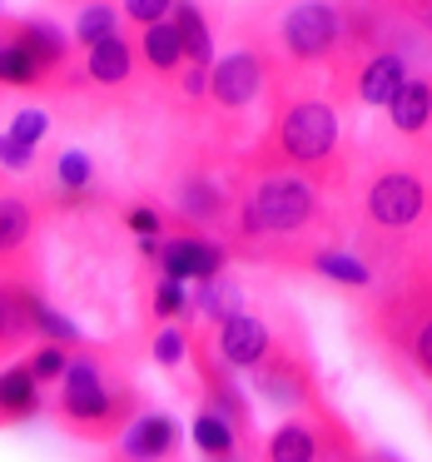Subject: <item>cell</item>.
<instances>
[{"label":"cell","instance_id":"15","mask_svg":"<svg viewBox=\"0 0 432 462\" xmlns=\"http://www.w3.org/2000/svg\"><path fill=\"white\" fill-rule=\"evenodd\" d=\"M41 70H45V65L35 60L21 41L0 45V85H35V80H41Z\"/></svg>","mask_w":432,"mask_h":462},{"label":"cell","instance_id":"11","mask_svg":"<svg viewBox=\"0 0 432 462\" xmlns=\"http://www.w3.org/2000/svg\"><path fill=\"white\" fill-rule=\"evenodd\" d=\"M392 125L398 130H408V134H418L422 125H427V115H432V85L427 80H402V90L392 95Z\"/></svg>","mask_w":432,"mask_h":462},{"label":"cell","instance_id":"12","mask_svg":"<svg viewBox=\"0 0 432 462\" xmlns=\"http://www.w3.org/2000/svg\"><path fill=\"white\" fill-rule=\"evenodd\" d=\"M402 60L398 55H378V60L363 70V80H358V95H363V105H392V95L402 90Z\"/></svg>","mask_w":432,"mask_h":462},{"label":"cell","instance_id":"23","mask_svg":"<svg viewBox=\"0 0 432 462\" xmlns=\"http://www.w3.org/2000/svg\"><path fill=\"white\" fill-rule=\"evenodd\" d=\"M65 348L60 343H45V348H35L31 353V363H25V373H31L35 383H51V378H65Z\"/></svg>","mask_w":432,"mask_h":462},{"label":"cell","instance_id":"33","mask_svg":"<svg viewBox=\"0 0 432 462\" xmlns=\"http://www.w3.org/2000/svg\"><path fill=\"white\" fill-rule=\"evenodd\" d=\"M418 363L432 373V319L422 323V333H418Z\"/></svg>","mask_w":432,"mask_h":462},{"label":"cell","instance_id":"26","mask_svg":"<svg viewBox=\"0 0 432 462\" xmlns=\"http://www.w3.org/2000/svg\"><path fill=\"white\" fill-rule=\"evenodd\" d=\"M55 174H60V184H65V189H85V184H90V154H80V150H65L60 154V170H55Z\"/></svg>","mask_w":432,"mask_h":462},{"label":"cell","instance_id":"2","mask_svg":"<svg viewBox=\"0 0 432 462\" xmlns=\"http://www.w3.org/2000/svg\"><path fill=\"white\" fill-rule=\"evenodd\" d=\"M279 140H283V154L299 164H313V160H328L333 144H338V120H333L328 105L308 100V105H293L279 125Z\"/></svg>","mask_w":432,"mask_h":462},{"label":"cell","instance_id":"4","mask_svg":"<svg viewBox=\"0 0 432 462\" xmlns=\"http://www.w3.org/2000/svg\"><path fill=\"white\" fill-rule=\"evenodd\" d=\"M368 214H372V224H382V229L412 224L422 214V184L412 180V174H382V180L368 189Z\"/></svg>","mask_w":432,"mask_h":462},{"label":"cell","instance_id":"25","mask_svg":"<svg viewBox=\"0 0 432 462\" xmlns=\"http://www.w3.org/2000/svg\"><path fill=\"white\" fill-rule=\"evenodd\" d=\"M75 35H80L85 45H100L115 35V11L110 5H90V11L80 15V25H75Z\"/></svg>","mask_w":432,"mask_h":462},{"label":"cell","instance_id":"17","mask_svg":"<svg viewBox=\"0 0 432 462\" xmlns=\"http://www.w3.org/2000/svg\"><path fill=\"white\" fill-rule=\"evenodd\" d=\"M144 55H150L154 70H174V65L184 60L179 35H174V25H170V21H160V25H150V31H144Z\"/></svg>","mask_w":432,"mask_h":462},{"label":"cell","instance_id":"6","mask_svg":"<svg viewBox=\"0 0 432 462\" xmlns=\"http://www.w3.org/2000/svg\"><path fill=\"white\" fill-rule=\"evenodd\" d=\"M219 263H224V254L209 239H170L164 244V279H174V283H184V279L214 283Z\"/></svg>","mask_w":432,"mask_h":462},{"label":"cell","instance_id":"20","mask_svg":"<svg viewBox=\"0 0 432 462\" xmlns=\"http://www.w3.org/2000/svg\"><path fill=\"white\" fill-rule=\"evenodd\" d=\"M25 234H31V209L21 199H0V254L25 244Z\"/></svg>","mask_w":432,"mask_h":462},{"label":"cell","instance_id":"21","mask_svg":"<svg viewBox=\"0 0 432 462\" xmlns=\"http://www.w3.org/2000/svg\"><path fill=\"white\" fill-rule=\"evenodd\" d=\"M25 319H31V328L51 333L55 343H75V338H80V333H75V323L65 319V313L45 309V303H35V299H25Z\"/></svg>","mask_w":432,"mask_h":462},{"label":"cell","instance_id":"19","mask_svg":"<svg viewBox=\"0 0 432 462\" xmlns=\"http://www.w3.org/2000/svg\"><path fill=\"white\" fill-rule=\"evenodd\" d=\"M15 41H21L41 65H55V60L65 55V41H60V31H55V25H25V31L15 35Z\"/></svg>","mask_w":432,"mask_h":462},{"label":"cell","instance_id":"10","mask_svg":"<svg viewBox=\"0 0 432 462\" xmlns=\"http://www.w3.org/2000/svg\"><path fill=\"white\" fill-rule=\"evenodd\" d=\"M41 408V383L21 368H5L0 373V418H31Z\"/></svg>","mask_w":432,"mask_h":462},{"label":"cell","instance_id":"32","mask_svg":"<svg viewBox=\"0 0 432 462\" xmlns=\"http://www.w3.org/2000/svg\"><path fill=\"white\" fill-rule=\"evenodd\" d=\"M130 224L144 234V239H154V229H160V214H154V209H134V214H130Z\"/></svg>","mask_w":432,"mask_h":462},{"label":"cell","instance_id":"3","mask_svg":"<svg viewBox=\"0 0 432 462\" xmlns=\"http://www.w3.org/2000/svg\"><path fill=\"white\" fill-rule=\"evenodd\" d=\"M60 408L65 418L75 422H100L115 412V398L100 378V363L95 358H70L65 363V378H60Z\"/></svg>","mask_w":432,"mask_h":462},{"label":"cell","instance_id":"29","mask_svg":"<svg viewBox=\"0 0 432 462\" xmlns=\"http://www.w3.org/2000/svg\"><path fill=\"white\" fill-rule=\"evenodd\" d=\"M154 358H160V363H179L184 358V338L174 328H164L160 338H154Z\"/></svg>","mask_w":432,"mask_h":462},{"label":"cell","instance_id":"14","mask_svg":"<svg viewBox=\"0 0 432 462\" xmlns=\"http://www.w3.org/2000/svg\"><path fill=\"white\" fill-rule=\"evenodd\" d=\"M90 75H95L100 85H120L124 75H130V45H124L120 35L90 45Z\"/></svg>","mask_w":432,"mask_h":462},{"label":"cell","instance_id":"5","mask_svg":"<svg viewBox=\"0 0 432 462\" xmlns=\"http://www.w3.org/2000/svg\"><path fill=\"white\" fill-rule=\"evenodd\" d=\"M333 35H338V15H333V5H293L289 15H283V41H289L293 55H303V60H313V55H323L333 45Z\"/></svg>","mask_w":432,"mask_h":462},{"label":"cell","instance_id":"1","mask_svg":"<svg viewBox=\"0 0 432 462\" xmlns=\"http://www.w3.org/2000/svg\"><path fill=\"white\" fill-rule=\"evenodd\" d=\"M313 214V189L303 180H283V174H273L269 184H263L259 194L249 199V209H244V229H299L303 219Z\"/></svg>","mask_w":432,"mask_h":462},{"label":"cell","instance_id":"31","mask_svg":"<svg viewBox=\"0 0 432 462\" xmlns=\"http://www.w3.org/2000/svg\"><path fill=\"white\" fill-rule=\"evenodd\" d=\"M214 209H219V204H214V189L194 180L189 184V214H214Z\"/></svg>","mask_w":432,"mask_h":462},{"label":"cell","instance_id":"28","mask_svg":"<svg viewBox=\"0 0 432 462\" xmlns=\"http://www.w3.org/2000/svg\"><path fill=\"white\" fill-rule=\"evenodd\" d=\"M154 309H160V313H179V309H184V283L164 279L160 293H154Z\"/></svg>","mask_w":432,"mask_h":462},{"label":"cell","instance_id":"13","mask_svg":"<svg viewBox=\"0 0 432 462\" xmlns=\"http://www.w3.org/2000/svg\"><path fill=\"white\" fill-rule=\"evenodd\" d=\"M170 25H174V35H179V51L189 55L194 65L209 60V51H214V45H209V25H204V15L194 11V5H179Z\"/></svg>","mask_w":432,"mask_h":462},{"label":"cell","instance_id":"7","mask_svg":"<svg viewBox=\"0 0 432 462\" xmlns=\"http://www.w3.org/2000/svg\"><path fill=\"white\" fill-rule=\"evenodd\" d=\"M219 353L234 363V368H253V363L269 353V328L249 313H229L219 328Z\"/></svg>","mask_w":432,"mask_h":462},{"label":"cell","instance_id":"16","mask_svg":"<svg viewBox=\"0 0 432 462\" xmlns=\"http://www.w3.org/2000/svg\"><path fill=\"white\" fill-rule=\"evenodd\" d=\"M194 448L209 452V457H229V452H234L229 422H224L219 412H199V418H194Z\"/></svg>","mask_w":432,"mask_h":462},{"label":"cell","instance_id":"22","mask_svg":"<svg viewBox=\"0 0 432 462\" xmlns=\"http://www.w3.org/2000/svg\"><path fill=\"white\" fill-rule=\"evenodd\" d=\"M318 273H328V279H338V283H348V289H358V283H368L372 273H368V263H358V259H348V254H318Z\"/></svg>","mask_w":432,"mask_h":462},{"label":"cell","instance_id":"30","mask_svg":"<svg viewBox=\"0 0 432 462\" xmlns=\"http://www.w3.org/2000/svg\"><path fill=\"white\" fill-rule=\"evenodd\" d=\"M124 11H130L134 21H144V25H160V21H164V11H170V5H164V0H130V5H124Z\"/></svg>","mask_w":432,"mask_h":462},{"label":"cell","instance_id":"8","mask_svg":"<svg viewBox=\"0 0 432 462\" xmlns=\"http://www.w3.org/2000/svg\"><path fill=\"white\" fill-rule=\"evenodd\" d=\"M259 80H263V70H259L253 55H229V60L214 70L209 90H214V100H219V105L239 110V105H249L253 95H259Z\"/></svg>","mask_w":432,"mask_h":462},{"label":"cell","instance_id":"24","mask_svg":"<svg viewBox=\"0 0 432 462\" xmlns=\"http://www.w3.org/2000/svg\"><path fill=\"white\" fill-rule=\"evenodd\" d=\"M45 130H51V115H45V110H21L5 134H11L15 144H25V150H35V144L45 140Z\"/></svg>","mask_w":432,"mask_h":462},{"label":"cell","instance_id":"34","mask_svg":"<svg viewBox=\"0 0 432 462\" xmlns=\"http://www.w3.org/2000/svg\"><path fill=\"white\" fill-rule=\"evenodd\" d=\"M5 333H11V303L0 299V338H5Z\"/></svg>","mask_w":432,"mask_h":462},{"label":"cell","instance_id":"9","mask_svg":"<svg viewBox=\"0 0 432 462\" xmlns=\"http://www.w3.org/2000/svg\"><path fill=\"white\" fill-rule=\"evenodd\" d=\"M174 418H164V412H150V418H140L130 432H124V457H134V462H154V457H164V452L174 448Z\"/></svg>","mask_w":432,"mask_h":462},{"label":"cell","instance_id":"27","mask_svg":"<svg viewBox=\"0 0 432 462\" xmlns=\"http://www.w3.org/2000/svg\"><path fill=\"white\" fill-rule=\"evenodd\" d=\"M31 154H35V150L15 144L11 134H0V164H5V170H25V164H31Z\"/></svg>","mask_w":432,"mask_h":462},{"label":"cell","instance_id":"18","mask_svg":"<svg viewBox=\"0 0 432 462\" xmlns=\"http://www.w3.org/2000/svg\"><path fill=\"white\" fill-rule=\"evenodd\" d=\"M269 462H313V432L308 428H279L269 442Z\"/></svg>","mask_w":432,"mask_h":462}]
</instances>
